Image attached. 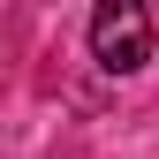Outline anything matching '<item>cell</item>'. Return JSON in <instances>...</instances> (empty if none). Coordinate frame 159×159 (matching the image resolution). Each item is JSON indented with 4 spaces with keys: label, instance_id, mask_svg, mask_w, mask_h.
<instances>
[{
    "label": "cell",
    "instance_id": "1",
    "mask_svg": "<svg viewBox=\"0 0 159 159\" xmlns=\"http://www.w3.org/2000/svg\"><path fill=\"white\" fill-rule=\"evenodd\" d=\"M91 61L106 76H136L152 61V15L136 8V0H106V8L91 15Z\"/></svg>",
    "mask_w": 159,
    "mask_h": 159
}]
</instances>
